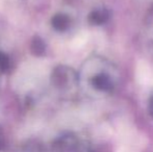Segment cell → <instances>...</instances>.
<instances>
[{
  "label": "cell",
  "mask_w": 153,
  "mask_h": 152,
  "mask_svg": "<svg viewBox=\"0 0 153 152\" xmlns=\"http://www.w3.org/2000/svg\"><path fill=\"white\" fill-rule=\"evenodd\" d=\"M80 80L85 89L96 97H107L117 90L119 71L106 57L95 55L83 64Z\"/></svg>",
  "instance_id": "1"
},
{
  "label": "cell",
  "mask_w": 153,
  "mask_h": 152,
  "mask_svg": "<svg viewBox=\"0 0 153 152\" xmlns=\"http://www.w3.org/2000/svg\"><path fill=\"white\" fill-rule=\"evenodd\" d=\"M62 152H90L88 146L75 136H68L62 145Z\"/></svg>",
  "instance_id": "2"
},
{
  "label": "cell",
  "mask_w": 153,
  "mask_h": 152,
  "mask_svg": "<svg viewBox=\"0 0 153 152\" xmlns=\"http://www.w3.org/2000/svg\"><path fill=\"white\" fill-rule=\"evenodd\" d=\"M109 16L111 15L107 8L100 7L93 10V13L90 15V21L94 25H102L108 21Z\"/></svg>",
  "instance_id": "3"
},
{
  "label": "cell",
  "mask_w": 153,
  "mask_h": 152,
  "mask_svg": "<svg viewBox=\"0 0 153 152\" xmlns=\"http://www.w3.org/2000/svg\"><path fill=\"white\" fill-rule=\"evenodd\" d=\"M148 112H149L150 117L153 119V96L149 99V102H148Z\"/></svg>",
  "instance_id": "4"
}]
</instances>
